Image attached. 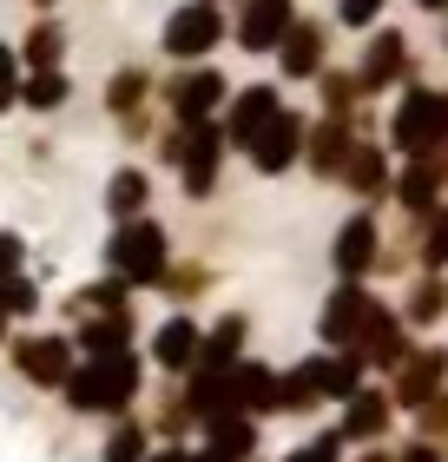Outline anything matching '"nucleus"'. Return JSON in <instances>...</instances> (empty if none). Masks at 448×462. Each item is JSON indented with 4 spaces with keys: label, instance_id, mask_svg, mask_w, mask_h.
Wrapping results in <instances>:
<instances>
[{
    "label": "nucleus",
    "instance_id": "f03ea898",
    "mask_svg": "<svg viewBox=\"0 0 448 462\" xmlns=\"http://www.w3.org/2000/svg\"><path fill=\"white\" fill-rule=\"evenodd\" d=\"M389 139H396V152L429 159L435 145L448 139V93H435V87L402 93V106H396V119H389Z\"/></svg>",
    "mask_w": 448,
    "mask_h": 462
},
{
    "label": "nucleus",
    "instance_id": "0eeeda50",
    "mask_svg": "<svg viewBox=\"0 0 448 462\" xmlns=\"http://www.w3.org/2000/svg\"><path fill=\"white\" fill-rule=\"evenodd\" d=\"M297 20V0H244L238 7V47L244 53H270L277 40L290 33Z\"/></svg>",
    "mask_w": 448,
    "mask_h": 462
},
{
    "label": "nucleus",
    "instance_id": "4c0bfd02",
    "mask_svg": "<svg viewBox=\"0 0 448 462\" xmlns=\"http://www.w3.org/2000/svg\"><path fill=\"white\" fill-rule=\"evenodd\" d=\"M205 7H218V0H205Z\"/></svg>",
    "mask_w": 448,
    "mask_h": 462
},
{
    "label": "nucleus",
    "instance_id": "a211bd4d",
    "mask_svg": "<svg viewBox=\"0 0 448 462\" xmlns=\"http://www.w3.org/2000/svg\"><path fill=\"white\" fill-rule=\"evenodd\" d=\"M402 364H409V376H396V403H402V410H416L422 396L442 383L448 356H442V350H422V356H402Z\"/></svg>",
    "mask_w": 448,
    "mask_h": 462
},
{
    "label": "nucleus",
    "instance_id": "39448f33",
    "mask_svg": "<svg viewBox=\"0 0 448 462\" xmlns=\"http://www.w3.org/2000/svg\"><path fill=\"white\" fill-rule=\"evenodd\" d=\"M218 40H224V14L205 7V0H191V7H178L165 20V53L172 60H205Z\"/></svg>",
    "mask_w": 448,
    "mask_h": 462
},
{
    "label": "nucleus",
    "instance_id": "72a5a7b5",
    "mask_svg": "<svg viewBox=\"0 0 448 462\" xmlns=\"http://www.w3.org/2000/svg\"><path fill=\"white\" fill-rule=\"evenodd\" d=\"M416 7H422V14H448V0H416Z\"/></svg>",
    "mask_w": 448,
    "mask_h": 462
},
{
    "label": "nucleus",
    "instance_id": "1a4fd4ad",
    "mask_svg": "<svg viewBox=\"0 0 448 462\" xmlns=\"http://www.w3.org/2000/svg\"><path fill=\"white\" fill-rule=\"evenodd\" d=\"M330 264H336V278H343V284H356L362 271L376 264V218H370V212H356V218L336 225V238H330Z\"/></svg>",
    "mask_w": 448,
    "mask_h": 462
},
{
    "label": "nucleus",
    "instance_id": "aec40b11",
    "mask_svg": "<svg viewBox=\"0 0 448 462\" xmlns=\"http://www.w3.org/2000/svg\"><path fill=\"white\" fill-rule=\"evenodd\" d=\"M0 318H40V284L27 271H14V278H0Z\"/></svg>",
    "mask_w": 448,
    "mask_h": 462
},
{
    "label": "nucleus",
    "instance_id": "f3484780",
    "mask_svg": "<svg viewBox=\"0 0 448 462\" xmlns=\"http://www.w3.org/2000/svg\"><path fill=\"white\" fill-rule=\"evenodd\" d=\"M73 99V79L59 73V67H47V73H20V99L14 106H27V113H59Z\"/></svg>",
    "mask_w": 448,
    "mask_h": 462
},
{
    "label": "nucleus",
    "instance_id": "2eb2a0df",
    "mask_svg": "<svg viewBox=\"0 0 448 462\" xmlns=\"http://www.w3.org/2000/svg\"><path fill=\"white\" fill-rule=\"evenodd\" d=\"M145 199H152V179H145L139 165H119V172L105 179V212H113L119 225L145 218Z\"/></svg>",
    "mask_w": 448,
    "mask_h": 462
},
{
    "label": "nucleus",
    "instance_id": "6e6552de",
    "mask_svg": "<svg viewBox=\"0 0 448 462\" xmlns=\"http://www.w3.org/2000/svg\"><path fill=\"white\" fill-rule=\"evenodd\" d=\"M370 318H376L370 291H362V284H336L330 304H324V344H350L356 350V337L370 330Z\"/></svg>",
    "mask_w": 448,
    "mask_h": 462
},
{
    "label": "nucleus",
    "instance_id": "6ab92c4d",
    "mask_svg": "<svg viewBox=\"0 0 448 462\" xmlns=\"http://www.w3.org/2000/svg\"><path fill=\"white\" fill-rule=\"evenodd\" d=\"M382 430H389V396L356 390V396H350V410H343V436H356V443H376Z\"/></svg>",
    "mask_w": 448,
    "mask_h": 462
},
{
    "label": "nucleus",
    "instance_id": "2f4dec72",
    "mask_svg": "<svg viewBox=\"0 0 448 462\" xmlns=\"http://www.w3.org/2000/svg\"><path fill=\"white\" fill-rule=\"evenodd\" d=\"M396 462H442V456H435V443H409V449H402Z\"/></svg>",
    "mask_w": 448,
    "mask_h": 462
},
{
    "label": "nucleus",
    "instance_id": "dca6fc26",
    "mask_svg": "<svg viewBox=\"0 0 448 462\" xmlns=\"http://www.w3.org/2000/svg\"><path fill=\"white\" fill-rule=\"evenodd\" d=\"M402 67H409V47H402V33H376V47H370V60H362L356 87H362V93H376V87H389Z\"/></svg>",
    "mask_w": 448,
    "mask_h": 462
},
{
    "label": "nucleus",
    "instance_id": "c85d7f7f",
    "mask_svg": "<svg viewBox=\"0 0 448 462\" xmlns=\"http://www.w3.org/2000/svg\"><path fill=\"white\" fill-rule=\"evenodd\" d=\"M336 449H343V436H316L310 449H290L284 462H336Z\"/></svg>",
    "mask_w": 448,
    "mask_h": 462
},
{
    "label": "nucleus",
    "instance_id": "393cba45",
    "mask_svg": "<svg viewBox=\"0 0 448 462\" xmlns=\"http://www.w3.org/2000/svg\"><path fill=\"white\" fill-rule=\"evenodd\" d=\"M356 93H362V87H356V73H324V99H330V113H343Z\"/></svg>",
    "mask_w": 448,
    "mask_h": 462
},
{
    "label": "nucleus",
    "instance_id": "7ed1b4c3",
    "mask_svg": "<svg viewBox=\"0 0 448 462\" xmlns=\"http://www.w3.org/2000/svg\"><path fill=\"white\" fill-rule=\"evenodd\" d=\"M105 264H113V278L133 291V284H159L165 278V231L152 218H133L113 231V245H105Z\"/></svg>",
    "mask_w": 448,
    "mask_h": 462
},
{
    "label": "nucleus",
    "instance_id": "412c9836",
    "mask_svg": "<svg viewBox=\"0 0 448 462\" xmlns=\"http://www.w3.org/2000/svg\"><path fill=\"white\" fill-rule=\"evenodd\" d=\"M145 93H152V79H145L139 67L113 73V87H105V106H113L119 119H133V106H145Z\"/></svg>",
    "mask_w": 448,
    "mask_h": 462
},
{
    "label": "nucleus",
    "instance_id": "4be33fe9",
    "mask_svg": "<svg viewBox=\"0 0 448 462\" xmlns=\"http://www.w3.org/2000/svg\"><path fill=\"white\" fill-rule=\"evenodd\" d=\"M145 456H152V436H145V423L125 416V423L105 436V462H145Z\"/></svg>",
    "mask_w": 448,
    "mask_h": 462
},
{
    "label": "nucleus",
    "instance_id": "4468645a",
    "mask_svg": "<svg viewBox=\"0 0 448 462\" xmlns=\"http://www.w3.org/2000/svg\"><path fill=\"white\" fill-rule=\"evenodd\" d=\"M14 60H20L27 73H47V67H59V60H67V27H59V20H33V27H27V40L14 47Z\"/></svg>",
    "mask_w": 448,
    "mask_h": 462
},
{
    "label": "nucleus",
    "instance_id": "9b49d317",
    "mask_svg": "<svg viewBox=\"0 0 448 462\" xmlns=\"http://www.w3.org/2000/svg\"><path fill=\"white\" fill-rule=\"evenodd\" d=\"M277 113H284V106H277V87H244V99L231 106L224 139L238 145V152H251V145H258V133H264V125H270Z\"/></svg>",
    "mask_w": 448,
    "mask_h": 462
},
{
    "label": "nucleus",
    "instance_id": "c9c22d12",
    "mask_svg": "<svg viewBox=\"0 0 448 462\" xmlns=\"http://www.w3.org/2000/svg\"><path fill=\"white\" fill-rule=\"evenodd\" d=\"M0 344H7V318H0Z\"/></svg>",
    "mask_w": 448,
    "mask_h": 462
},
{
    "label": "nucleus",
    "instance_id": "473e14b6",
    "mask_svg": "<svg viewBox=\"0 0 448 462\" xmlns=\"http://www.w3.org/2000/svg\"><path fill=\"white\" fill-rule=\"evenodd\" d=\"M145 462H185V449H159V456H145Z\"/></svg>",
    "mask_w": 448,
    "mask_h": 462
},
{
    "label": "nucleus",
    "instance_id": "7c9ffc66",
    "mask_svg": "<svg viewBox=\"0 0 448 462\" xmlns=\"http://www.w3.org/2000/svg\"><path fill=\"white\" fill-rule=\"evenodd\" d=\"M422 430H429V436H435V430H448V396H435V403L422 410Z\"/></svg>",
    "mask_w": 448,
    "mask_h": 462
},
{
    "label": "nucleus",
    "instance_id": "a878e982",
    "mask_svg": "<svg viewBox=\"0 0 448 462\" xmlns=\"http://www.w3.org/2000/svg\"><path fill=\"white\" fill-rule=\"evenodd\" d=\"M20 99V60H14V47H0V113H7Z\"/></svg>",
    "mask_w": 448,
    "mask_h": 462
},
{
    "label": "nucleus",
    "instance_id": "f704fd0d",
    "mask_svg": "<svg viewBox=\"0 0 448 462\" xmlns=\"http://www.w3.org/2000/svg\"><path fill=\"white\" fill-rule=\"evenodd\" d=\"M33 7H40V14H47V7H59V0H33Z\"/></svg>",
    "mask_w": 448,
    "mask_h": 462
},
{
    "label": "nucleus",
    "instance_id": "c756f323",
    "mask_svg": "<svg viewBox=\"0 0 448 462\" xmlns=\"http://www.w3.org/2000/svg\"><path fill=\"white\" fill-rule=\"evenodd\" d=\"M422 258H429V271H442V264H448V212L429 225V251H422Z\"/></svg>",
    "mask_w": 448,
    "mask_h": 462
},
{
    "label": "nucleus",
    "instance_id": "20e7f679",
    "mask_svg": "<svg viewBox=\"0 0 448 462\" xmlns=\"http://www.w3.org/2000/svg\"><path fill=\"white\" fill-rule=\"evenodd\" d=\"M7 364H14L20 383H33V390H59L79 356H73V337H53V330H27V337H14V344H7Z\"/></svg>",
    "mask_w": 448,
    "mask_h": 462
},
{
    "label": "nucleus",
    "instance_id": "bb28decb",
    "mask_svg": "<svg viewBox=\"0 0 448 462\" xmlns=\"http://www.w3.org/2000/svg\"><path fill=\"white\" fill-rule=\"evenodd\" d=\"M20 264H27V238H20V231H0V278H14Z\"/></svg>",
    "mask_w": 448,
    "mask_h": 462
},
{
    "label": "nucleus",
    "instance_id": "f8f14e48",
    "mask_svg": "<svg viewBox=\"0 0 448 462\" xmlns=\"http://www.w3.org/2000/svg\"><path fill=\"white\" fill-rule=\"evenodd\" d=\"M277 53H284L290 79H310L316 67H324V20H290V33L277 40Z\"/></svg>",
    "mask_w": 448,
    "mask_h": 462
},
{
    "label": "nucleus",
    "instance_id": "b1692460",
    "mask_svg": "<svg viewBox=\"0 0 448 462\" xmlns=\"http://www.w3.org/2000/svg\"><path fill=\"white\" fill-rule=\"evenodd\" d=\"M442 304H448V284L429 278V284L416 291V304H409V324H435V318H442Z\"/></svg>",
    "mask_w": 448,
    "mask_h": 462
},
{
    "label": "nucleus",
    "instance_id": "5701e85b",
    "mask_svg": "<svg viewBox=\"0 0 448 462\" xmlns=\"http://www.w3.org/2000/svg\"><path fill=\"white\" fill-rule=\"evenodd\" d=\"M343 179L362 185V192H376V185H382V152H376V145H362L356 159H343Z\"/></svg>",
    "mask_w": 448,
    "mask_h": 462
},
{
    "label": "nucleus",
    "instance_id": "e433bc0d",
    "mask_svg": "<svg viewBox=\"0 0 448 462\" xmlns=\"http://www.w3.org/2000/svg\"><path fill=\"white\" fill-rule=\"evenodd\" d=\"M442 47H448V20H442Z\"/></svg>",
    "mask_w": 448,
    "mask_h": 462
},
{
    "label": "nucleus",
    "instance_id": "f257e3e1",
    "mask_svg": "<svg viewBox=\"0 0 448 462\" xmlns=\"http://www.w3.org/2000/svg\"><path fill=\"white\" fill-rule=\"evenodd\" d=\"M139 390V356L133 350H113V356H87V364L67 370V383H59V396H67L73 416H113L133 403Z\"/></svg>",
    "mask_w": 448,
    "mask_h": 462
},
{
    "label": "nucleus",
    "instance_id": "ddd939ff",
    "mask_svg": "<svg viewBox=\"0 0 448 462\" xmlns=\"http://www.w3.org/2000/svg\"><path fill=\"white\" fill-rule=\"evenodd\" d=\"M198 344H205V330L191 324V318H165L159 337H152V356H159L165 370H198Z\"/></svg>",
    "mask_w": 448,
    "mask_h": 462
},
{
    "label": "nucleus",
    "instance_id": "423d86ee",
    "mask_svg": "<svg viewBox=\"0 0 448 462\" xmlns=\"http://www.w3.org/2000/svg\"><path fill=\"white\" fill-rule=\"evenodd\" d=\"M304 139H310V125H304V119H297V113H277L264 133H258V145H251V165H258L264 179L290 172V165L304 159Z\"/></svg>",
    "mask_w": 448,
    "mask_h": 462
},
{
    "label": "nucleus",
    "instance_id": "9d476101",
    "mask_svg": "<svg viewBox=\"0 0 448 462\" xmlns=\"http://www.w3.org/2000/svg\"><path fill=\"white\" fill-rule=\"evenodd\" d=\"M165 93H172V113H178L185 125H198V119H205V113L224 99V79L211 73V67H185V73H178Z\"/></svg>",
    "mask_w": 448,
    "mask_h": 462
},
{
    "label": "nucleus",
    "instance_id": "cd10ccee",
    "mask_svg": "<svg viewBox=\"0 0 448 462\" xmlns=\"http://www.w3.org/2000/svg\"><path fill=\"white\" fill-rule=\"evenodd\" d=\"M376 14H382V0H336V20H343V27H370Z\"/></svg>",
    "mask_w": 448,
    "mask_h": 462
}]
</instances>
